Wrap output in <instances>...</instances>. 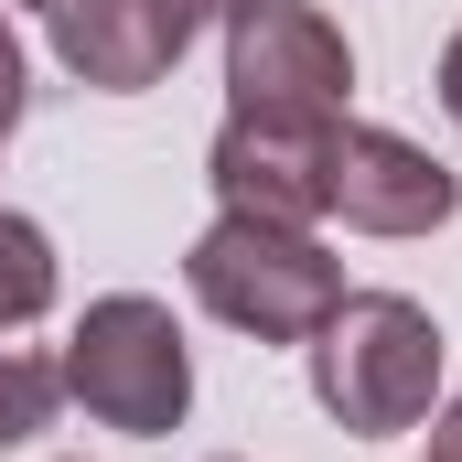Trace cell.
<instances>
[{
  "mask_svg": "<svg viewBox=\"0 0 462 462\" xmlns=\"http://www.w3.org/2000/svg\"><path fill=\"white\" fill-rule=\"evenodd\" d=\"M430 462H462V398L441 409V420H430Z\"/></svg>",
  "mask_w": 462,
  "mask_h": 462,
  "instance_id": "13",
  "label": "cell"
},
{
  "mask_svg": "<svg viewBox=\"0 0 462 462\" xmlns=\"http://www.w3.org/2000/svg\"><path fill=\"white\" fill-rule=\"evenodd\" d=\"M32 11H54V0H32Z\"/></svg>",
  "mask_w": 462,
  "mask_h": 462,
  "instance_id": "14",
  "label": "cell"
},
{
  "mask_svg": "<svg viewBox=\"0 0 462 462\" xmlns=\"http://www.w3.org/2000/svg\"><path fill=\"white\" fill-rule=\"evenodd\" d=\"M323 151L334 129H301V118H236L205 140V183L226 216H269V226H312L323 216Z\"/></svg>",
  "mask_w": 462,
  "mask_h": 462,
  "instance_id": "6",
  "label": "cell"
},
{
  "mask_svg": "<svg viewBox=\"0 0 462 462\" xmlns=\"http://www.w3.org/2000/svg\"><path fill=\"white\" fill-rule=\"evenodd\" d=\"M236 0H162V22H172V32H183V43H194V32H205V22H226Z\"/></svg>",
  "mask_w": 462,
  "mask_h": 462,
  "instance_id": "11",
  "label": "cell"
},
{
  "mask_svg": "<svg viewBox=\"0 0 462 462\" xmlns=\"http://www.w3.org/2000/svg\"><path fill=\"white\" fill-rule=\"evenodd\" d=\"M355 97V43L312 0H236L226 11V108L236 118H301L334 129Z\"/></svg>",
  "mask_w": 462,
  "mask_h": 462,
  "instance_id": "4",
  "label": "cell"
},
{
  "mask_svg": "<svg viewBox=\"0 0 462 462\" xmlns=\"http://www.w3.org/2000/svg\"><path fill=\"white\" fill-rule=\"evenodd\" d=\"M54 409H65V376H54L43 355L0 345V452H11V441H32V430H54Z\"/></svg>",
  "mask_w": 462,
  "mask_h": 462,
  "instance_id": "9",
  "label": "cell"
},
{
  "mask_svg": "<svg viewBox=\"0 0 462 462\" xmlns=\"http://www.w3.org/2000/svg\"><path fill=\"white\" fill-rule=\"evenodd\" d=\"M441 118H452V129H462V32H452V43H441Z\"/></svg>",
  "mask_w": 462,
  "mask_h": 462,
  "instance_id": "12",
  "label": "cell"
},
{
  "mask_svg": "<svg viewBox=\"0 0 462 462\" xmlns=\"http://www.w3.org/2000/svg\"><path fill=\"white\" fill-rule=\"evenodd\" d=\"M22 97H32V65H22V32L0 22V140L22 129Z\"/></svg>",
  "mask_w": 462,
  "mask_h": 462,
  "instance_id": "10",
  "label": "cell"
},
{
  "mask_svg": "<svg viewBox=\"0 0 462 462\" xmlns=\"http://www.w3.org/2000/svg\"><path fill=\"white\" fill-rule=\"evenodd\" d=\"M183 280L247 345H312L334 323V301H345V258L312 226H269V216H216V226L194 236Z\"/></svg>",
  "mask_w": 462,
  "mask_h": 462,
  "instance_id": "2",
  "label": "cell"
},
{
  "mask_svg": "<svg viewBox=\"0 0 462 462\" xmlns=\"http://www.w3.org/2000/svg\"><path fill=\"white\" fill-rule=\"evenodd\" d=\"M301 355H312L323 420L355 430V441H398V430H420L430 398H441V323H430L409 291H345L334 323Z\"/></svg>",
  "mask_w": 462,
  "mask_h": 462,
  "instance_id": "1",
  "label": "cell"
},
{
  "mask_svg": "<svg viewBox=\"0 0 462 462\" xmlns=\"http://www.w3.org/2000/svg\"><path fill=\"white\" fill-rule=\"evenodd\" d=\"M54 65L97 97H140L183 65V32L162 22V0H54Z\"/></svg>",
  "mask_w": 462,
  "mask_h": 462,
  "instance_id": "7",
  "label": "cell"
},
{
  "mask_svg": "<svg viewBox=\"0 0 462 462\" xmlns=\"http://www.w3.org/2000/svg\"><path fill=\"white\" fill-rule=\"evenodd\" d=\"M323 216H345L355 236H430L462 216V183L398 129H365L334 118V151H323Z\"/></svg>",
  "mask_w": 462,
  "mask_h": 462,
  "instance_id": "5",
  "label": "cell"
},
{
  "mask_svg": "<svg viewBox=\"0 0 462 462\" xmlns=\"http://www.w3.org/2000/svg\"><path fill=\"white\" fill-rule=\"evenodd\" d=\"M54 291H65V269H54V236L32 226V216H11V205H0V334L43 323V312H54Z\"/></svg>",
  "mask_w": 462,
  "mask_h": 462,
  "instance_id": "8",
  "label": "cell"
},
{
  "mask_svg": "<svg viewBox=\"0 0 462 462\" xmlns=\"http://www.w3.org/2000/svg\"><path fill=\"white\" fill-rule=\"evenodd\" d=\"M54 376H65V398H76L97 430H129V441H162V430H183V409H194V345H183L172 301H151V291L87 301Z\"/></svg>",
  "mask_w": 462,
  "mask_h": 462,
  "instance_id": "3",
  "label": "cell"
}]
</instances>
